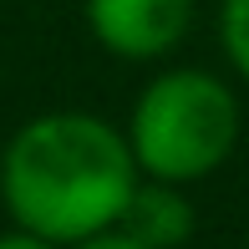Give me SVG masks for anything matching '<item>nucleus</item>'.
Returning a JSON list of instances; mask_svg holds the SVG:
<instances>
[{"label":"nucleus","instance_id":"7","mask_svg":"<svg viewBox=\"0 0 249 249\" xmlns=\"http://www.w3.org/2000/svg\"><path fill=\"white\" fill-rule=\"evenodd\" d=\"M0 249H56V244L31 234V229H16V234H0Z\"/></svg>","mask_w":249,"mask_h":249},{"label":"nucleus","instance_id":"4","mask_svg":"<svg viewBox=\"0 0 249 249\" xmlns=\"http://www.w3.org/2000/svg\"><path fill=\"white\" fill-rule=\"evenodd\" d=\"M117 229H127L132 239H142L153 249H173V244H183L188 234H194V209H188V198L178 194V183L153 178V183L132 188Z\"/></svg>","mask_w":249,"mask_h":249},{"label":"nucleus","instance_id":"3","mask_svg":"<svg viewBox=\"0 0 249 249\" xmlns=\"http://www.w3.org/2000/svg\"><path fill=\"white\" fill-rule=\"evenodd\" d=\"M87 26L122 61H158L188 36L194 0H87Z\"/></svg>","mask_w":249,"mask_h":249},{"label":"nucleus","instance_id":"5","mask_svg":"<svg viewBox=\"0 0 249 249\" xmlns=\"http://www.w3.org/2000/svg\"><path fill=\"white\" fill-rule=\"evenodd\" d=\"M219 41L229 66L249 82V0H224L219 5Z\"/></svg>","mask_w":249,"mask_h":249},{"label":"nucleus","instance_id":"1","mask_svg":"<svg viewBox=\"0 0 249 249\" xmlns=\"http://www.w3.org/2000/svg\"><path fill=\"white\" fill-rule=\"evenodd\" d=\"M132 142L92 112L31 117L0 158V194L20 229L51 244H82L117 229L138 188Z\"/></svg>","mask_w":249,"mask_h":249},{"label":"nucleus","instance_id":"2","mask_svg":"<svg viewBox=\"0 0 249 249\" xmlns=\"http://www.w3.org/2000/svg\"><path fill=\"white\" fill-rule=\"evenodd\" d=\"M127 142L148 178L163 183L209 178L239 142V102L213 71L173 66L142 87Z\"/></svg>","mask_w":249,"mask_h":249},{"label":"nucleus","instance_id":"6","mask_svg":"<svg viewBox=\"0 0 249 249\" xmlns=\"http://www.w3.org/2000/svg\"><path fill=\"white\" fill-rule=\"evenodd\" d=\"M76 249H153V244L132 239L127 229H102V234H92V239H82Z\"/></svg>","mask_w":249,"mask_h":249}]
</instances>
